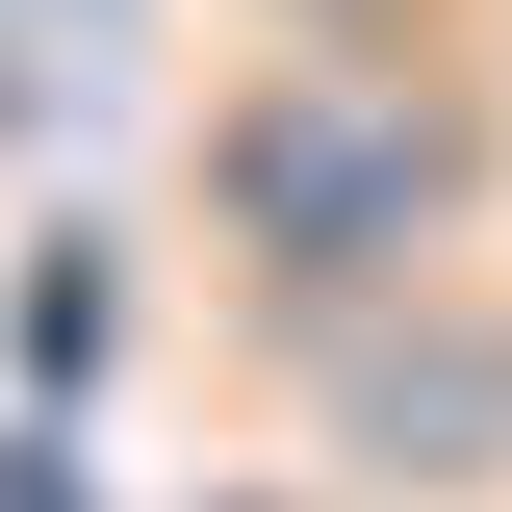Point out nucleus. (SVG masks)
<instances>
[{
  "label": "nucleus",
  "mask_w": 512,
  "mask_h": 512,
  "mask_svg": "<svg viewBox=\"0 0 512 512\" xmlns=\"http://www.w3.org/2000/svg\"><path fill=\"white\" fill-rule=\"evenodd\" d=\"M231 205L308 256V282H333V256H410V205H436V128L384 103V77H282V103L231 128Z\"/></svg>",
  "instance_id": "obj_1"
}]
</instances>
